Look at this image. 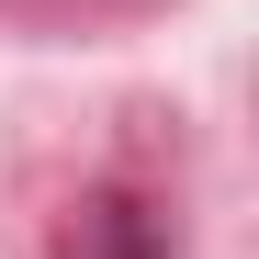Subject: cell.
I'll return each instance as SVG.
<instances>
[{"label":"cell","instance_id":"6da1fadb","mask_svg":"<svg viewBox=\"0 0 259 259\" xmlns=\"http://www.w3.org/2000/svg\"><path fill=\"white\" fill-rule=\"evenodd\" d=\"M57 259H169V214H147L136 192H91V203H68Z\"/></svg>","mask_w":259,"mask_h":259}]
</instances>
